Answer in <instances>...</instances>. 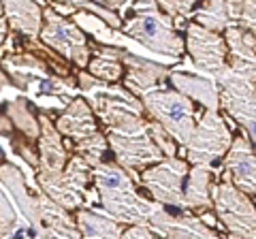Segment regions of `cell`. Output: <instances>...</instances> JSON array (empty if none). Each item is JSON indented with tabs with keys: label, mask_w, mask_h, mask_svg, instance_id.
I'll list each match as a JSON object with an SVG mask.
<instances>
[{
	"label": "cell",
	"mask_w": 256,
	"mask_h": 239,
	"mask_svg": "<svg viewBox=\"0 0 256 239\" xmlns=\"http://www.w3.org/2000/svg\"><path fill=\"white\" fill-rule=\"evenodd\" d=\"M90 182H94V166L79 154L70 156L68 164L60 173H54V175L36 173V184L54 201H58L62 207H66L70 212H77L79 207H84Z\"/></svg>",
	"instance_id": "obj_9"
},
{
	"label": "cell",
	"mask_w": 256,
	"mask_h": 239,
	"mask_svg": "<svg viewBox=\"0 0 256 239\" xmlns=\"http://www.w3.org/2000/svg\"><path fill=\"white\" fill-rule=\"evenodd\" d=\"M126 239H150V237H158L156 228L150 224V220H143V222H137V224H128L124 228V235Z\"/></svg>",
	"instance_id": "obj_27"
},
{
	"label": "cell",
	"mask_w": 256,
	"mask_h": 239,
	"mask_svg": "<svg viewBox=\"0 0 256 239\" xmlns=\"http://www.w3.org/2000/svg\"><path fill=\"white\" fill-rule=\"evenodd\" d=\"M94 186L98 192L102 212L122 222L124 226L150 220L156 203L139 194L134 178L128 173L116 158L102 160L94 166Z\"/></svg>",
	"instance_id": "obj_1"
},
{
	"label": "cell",
	"mask_w": 256,
	"mask_h": 239,
	"mask_svg": "<svg viewBox=\"0 0 256 239\" xmlns=\"http://www.w3.org/2000/svg\"><path fill=\"white\" fill-rule=\"evenodd\" d=\"M239 24L250 30L256 38V0H244V9H242V15H239Z\"/></svg>",
	"instance_id": "obj_28"
},
{
	"label": "cell",
	"mask_w": 256,
	"mask_h": 239,
	"mask_svg": "<svg viewBox=\"0 0 256 239\" xmlns=\"http://www.w3.org/2000/svg\"><path fill=\"white\" fill-rule=\"evenodd\" d=\"M4 116L15 124L24 137H28L30 141H38L41 137V116H36L32 111L30 102L26 98H13L4 105Z\"/></svg>",
	"instance_id": "obj_24"
},
{
	"label": "cell",
	"mask_w": 256,
	"mask_h": 239,
	"mask_svg": "<svg viewBox=\"0 0 256 239\" xmlns=\"http://www.w3.org/2000/svg\"><path fill=\"white\" fill-rule=\"evenodd\" d=\"M64 134L58 130L54 120L41 114V137H38L36 146H38V175H54L60 173L64 166L68 164V148L62 141Z\"/></svg>",
	"instance_id": "obj_15"
},
{
	"label": "cell",
	"mask_w": 256,
	"mask_h": 239,
	"mask_svg": "<svg viewBox=\"0 0 256 239\" xmlns=\"http://www.w3.org/2000/svg\"><path fill=\"white\" fill-rule=\"evenodd\" d=\"M148 130H150L152 137H154V141L158 143V148L164 152V156H178V146L180 143L173 139V134L166 130L158 120H154V118L148 120Z\"/></svg>",
	"instance_id": "obj_26"
},
{
	"label": "cell",
	"mask_w": 256,
	"mask_h": 239,
	"mask_svg": "<svg viewBox=\"0 0 256 239\" xmlns=\"http://www.w3.org/2000/svg\"><path fill=\"white\" fill-rule=\"evenodd\" d=\"M122 60H124V66H126V77H124V86L130 90L132 94H137L141 98L146 92L154 90V88L162 86L164 79H169L171 70L158 64V62H152L146 58H139L130 52L122 54Z\"/></svg>",
	"instance_id": "obj_17"
},
{
	"label": "cell",
	"mask_w": 256,
	"mask_h": 239,
	"mask_svg": "<svg viewBox=\"0 0 256 239\" xmlns=\"http://www.w3.org/2000/svg\"><path fill=\"white\" fill-rule=\"evenodd\" d=\"M77 226L82 230V237H102V239H118L124 235V224L118 222L116 218H111L109 214L107 216H100L98 212L86 210V207H79L77 214Z\"/></svg>",
	"instance_id": "obj_23"
},
{
	"label": "cell",
	"mask_w": 256,
	"mask_h": 239,
	"mask_svg": "<svg viewBox=\"0 0 256 239\" xmlns=\"http://www.w3.org/2000/svg\"><path fill=\"white\" fill-rule=\"evenodd\" d=\"M235 134L220 116V109H205L196 122L194 134L184 146L190 164H218L233 146Z\"/></svg>",
	"instance_id": "obj_5"
},
{
	"label": "cell",
	"mask_w": 256,
	"mask_h": 239,
	"mask_svg": "<svg viewBox=\"0 0 256 239\" xmlns=\"http://www.w3.org/2000/svg\"><path fill=\"white\" fill-rule=\"evenodd\" d=\"M224 38L228 45V64L256 66V38L250 30L239 22H230L224 30Z\"/></svg>",
	"instance_id": "obj_22"
},
{
	"label": "cell",
	"mask_w": 256,
	"mask_h": 239,
	"mask_svg": "<svg viewBox=\"0 0 256 239\" xmlns=\"http://www.w3.org/2000/svg\"><path fill=\"white\" fill-rule=\"evenodd\" d=\"M190 18L205 28L216 30V32H224L228 28V24L233 22L228 15L226 0H203L198 6H194Z\"/></svg>",
	"instance_id": "obj_25"
},
{
	"label": "cell",
	"mask_w": 256,
	"mask_h": 239,
	"mask_svg": "<svg viewBox=\"0 0 256 239\" xmlns=\"http://www.w3.org/2000/svg\"><path fill=\"white\" fill-rule=\"evenodd\" d=\"M102 2H105V4L109 6V9L118 11V13L124 18V15L128 13V9H130V6H132L134 0H102Z\"/></svg>",
	"instance_id": "obj_30"
},
{
	"label": "cell",
	"mask_w": 256,
	"mask_h": 239,
	"mask_svg": "<svg viewBox=\"0 0 256 239\" xmlns=\"http://www.w3.org/2000/svg\"><path fill=\"white\" fill-rule=\"evenodd\" d=\"M220 109L242 126L256 146V66L228 64L218 77Z\"/></svg>",
	"instance_id": "obj_3"
},
{
	"label": "cell",
	"mask_w": 256,
	"mask_h": 239,
	"mask_svg": "<svg viewBox=\"0 0 256 239\" xmlns=\"http://www.w3.org/2000/svg\"><path fill=\"white\" fill-rule=\"evenodd\" d=\"M203 0H180V6H182V15L184 18H190L192 11H194L196 4H201Z\"/></svg>",
	"instance_id": "obj_31"
},
{
	"label": "cell",
	"mask_w": 256,
	"mask_h": 239,
	"mask_svg": "<svg viewBox=\"0 0 256 239\" xmlns=\"http://www.w3.org/2000/svg\"><path fill=\"white\" fill-rule=\"evenodd\" d=\"M122 32L146 50L173 60L182 58L186 52V41L175 28V18L160 9L156 0H134Z\"/></svg>",
	"instance_id": "obj_2"
},
{
	"label": "cell",
	"mask_w": 256,
	"mask_h": 239,
	"mask_svg": "<svg viewBox=\"0 0 256 239\" xmlns=\"http://www.w3.org/2000/svg\"><path fill=\"white\" fill-rule=\"evenodd\" d=\"M56 126H58V130L64 137L73 143V148L100 132L98 116H96L94 107L90 105V100H86L82 96H75L64 107L62 114L56 118Z\"/></svg>",
	"instance_id": "obj_14"
},
{
	"label": "cell",
	"mask_w": 256,
	"mask_h": 239,
	"mask_svg": "<svg viewBox=\"0 0 256 239\" xmlns=\"http://www.w3.org/2000/svg\"><path fill=\"white\" fill-rule=\"evenodd\" d=\"M250 196L228 180L214 186V212L230 237L256 239V205Z\"/></svg>",
	"instance_id": "obj_7"
},
{
	"label": "cell",
	"mask_w": 256,
	"mask_h": 239,
	"mask_svg": "<svg viewBox=\"0 0 256 239\" xmlns=\"http://www.w3.org/2000/svg\"><path fill=\"white\" fill-rule=\"evenodd\" d=\"M186 52L194 66L214 79H218L228 66V45L224 32L210 30L194 20L186 26Z\"/></svg>",
	"instance_id": "obj_11"
},
{
	"label": "cell",
	"mask_w": 256,
	"mask_h": 239,
	"mask_svg": "<svg viewBox=\"0 0 256 239\" xmlns=\"http://www.w3.org/2000/svg\"><path fill=\"white\" fill-rule=\"evenodd\" d=\"M222 180L233 182L244 192L256 196V146L246 132L235 134L233 146L224 156Z\"/></svg>",
	"instance_id": "obj_13"
},
{
	"label": "cell",
	"mask_w": 256,
	"mask_h": 239,
	"mask_svg": "<svg viewBox=\"0 0 256 239\" xmlns=\"http://www.w3.org/2000/svg\"><path fill=\"white\" fill-rule=\"evenodd\" d=\"M169 82L192 100H196L203 109H220V86L218 79H207L201 75H190L182 70H171Z\"/></svg>",
	"instance_id": "obj_19"
},
{
	"label": "cell",
	"mask_w": 256,
	"mask_h": 239,
	"mask_svg": "<svg viewBox=\"0 0 256 239\" xmlns=\"http://www.w3.org/2000/svg\"><path fill=\"white\" fill-rule=\"evenodd\" d=\"M36 192H38V224H41V237H66V239L82 237V230L77 226V218L70 216V210L62 207L58 201H54L41 186L36 188Z\"/></svg>",
	"instance_id": "obj_16"
},
{
	"label": "cell",
	"mask_w": 256,
	"mask_h": 239,
	"mask_svg": "<svg viewBox=\"0 0 256 239\" xmlns=\"http://www.w3.org/2000/svg\"><path fill=\"white\" fill-rule=\"evenodd\" d=\"M2 15L11 30L28 41H38L45 22V6L38 0H2Z\"/></svg>",
	"instance_id": "obj_18"
},
{
	"label": "cell",
	"mask_w": 256,
	"mask_h": 239,
	"mask_svg": "<svg viewBox=\"0 0 256 239\" xmlns=\"http://www.w3.org/2000/svg\"><path fill=\"white\" fill-rule=\"evenodd\" d=\"M141 100L148 116L158 120L182 148L186 146L196 128L194 100L186 96L184 92H180L178 88H166V86H158L154 90L146 92Z\"/></svg>",
	"instance_id": "obj_4"
},
{
	"label": "cell",
	"mask_w": 256,
	"mask_h": 239,
	"mask_svg": "<svg viewBox=\"0 0 256 239\" xmlns=\"http://www.w3.org/2000/svg\"><path fill=\"white\" fill-rule=\"evenodd\" d=\"M156 2H158V6H160V9H162L164 13H169L171 18H175V22H178V20H180V22L186 20V18L182 15L180 0H156Z\"/></svg>",
	"instance_id": "obj_29"
},
{
	"label": "cell",
	"mask_w": 256,
	"mask_h": 239,
	"mask_svg": "<svg viewBox=\"0 0 256 239\" xmlns=\"http://www.w3.org/2000/svg\"><path fill=\"white\" fill-rule=\"evenodd\" d=\"M107 137L114 158L132 175L134 182H141L134 171H143L146 166L156 164L164 158V152L158 148L148 126L137 130H109Z\"/></svg>",
	"instance_id": "obj_10"
},
{
	"label": "cell",
	"mask_w": 256,
	"mask_h": 239,
	"mask_svg": "<svg viewBox=\"0 0 256 239\" xmlns=\"http://www.w3.org/2000/svg\"><path fill=\"white\" fill-rule=\"evenodd\" d=\"M122 54L124 50H120V47L92 45V58H90V64H88V70L107 84H118L124 77V70H126Z\"/></svg>",
	"instance_id": "obj_21"
},
{
	"label": "cell",
	"mask_w": 256,
	"mask_h": 239,
	"mask_svg": "<svg viewBox=\"0 0 256 239\" xmlns=\"http://www.w3.org/2000/svg\"><path fill=\"white\" fill-rule=\"evenodd\" d=\"M41 41H43V45L52 47L56 54H60L62 58L73 62L79 68H88V64H90L92 45L88 43L86 32L75 22L66 20V15L56 11L52 4L45 6Z\"/></svg>",
	"instance_id": "obj_8"
},
{
	"label": "cell",
	"mask_w": 256,
	"mask_h": 239,
	"mask_svg": "<svg viewBox=\"0 0 256 239\" xmlns=\"http://www.w3.org/2000/svg\"><path fill=\"white\" fill-rule=\"evenodd\" d=\"M150 224L156 228L158 237L173 239H216L218 230H214L207 222L198 216H192L188 210H175L156 201V207L150 216Z\"/></svg>",
	"instance_id": "obj_12"
},
{
	"label": "cell",
	"mask_w": 256,
	"mask_h": 239,
	"mask_svg": "<svg viewBox=\"0 0 256 239\" xmlns=\"http://www.w3.org/2000/svg\"><path fill=\"white\" fill-rule=\"evenodd\" d=\"M188 173H190L188 158L164 156L160 162L143 169L141 184L146 186V190L154 201L175 207V210H188L186 207Z\"/></svg>",
	"instance_id": "obj_6"
},
{
	"label": "cell",
	"mask_w": 256,
	"mask_h": 239,
	"mask_svg": "<svg viewBox=\"0 0 256 239\" xmlns=\"http://www.w3.org/2000/svg\"><path fill=\"white\" fill-rule=\"evenodd\" d=\"M38 2H43V0H38Z\"/></svg>",
	"instance_id": "obj_32"
},
{
	"label": "cell",
	"mask_w": 256,
	"mask_h": 239,
	"mask_svg": "<svg viewBox=\"0 0 256 239\" xmlns=\"http://www.w3.org/2000/svg\"><path fill=\"white\" fill-rule=\"evenodd\" d=\"M186 207L198 216L214 212V166L192 164L186 180Z\"/></svg>",
	"instance_id": "obj_20"
}]
</instances>
